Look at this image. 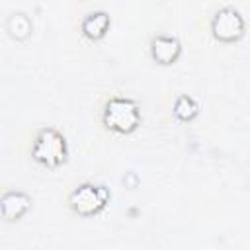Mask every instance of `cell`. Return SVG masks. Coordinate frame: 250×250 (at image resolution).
I'll list each match as a JSON object with an SVG mask.
<instances>
[{
  "instance_id": "1",
  "label": "cell",
  "mask_w": 250,
  "mask_h": 250,
  "mask_svg": "<svg viewBox=\"0 0 250 250\" xmlns=\"http://www.w3.org/2000/svg\"><path fill=\"white\" fill-rule=\"evenodd\" d=\"M68 154V146H66V139L62 133H59L57 129L45 127L41 129L31 145V156L49 168H57L66 160Z\"/></svg>"
},
{
  "instance_id": "2",
  "label": "cell",
  "mask_w": 250,
  "mask_h": 250,
  "mask_svg": "<svg viewBox=\"0 0 250 250\" xmlns=\"http://www.w3.org/2000/svg\"><path fill=\"white\" fill-rule=\"evenodd\" d=\"M141 123L139 105L129 98H111L104 109V125L115 133H131Z\"/></svg>"
},
{
  "instance_id": "3",
  "label": "cell",
  "mask_w": 250,
  "mask_h": 250,
  "mask_svg": "<svg viewBox=\"0 0 250 250\" xmlns=\"http://www.w3.org/2000/svg\"><path fill=\"white\" fill-rule=\"evenodd\" d=\"M107 199H109V189L105 186L80 184L78 188L72 189L68 203L80 215H94L105 207Z\"/></svg>"
},
{
  "instance_id": "4",
  "label": "cell",
  "mask_w": 250,
  "mask_h": 250,
  "mask_svg": "<svg viewBox=\"0 0 250 250\" xmlns=\"http://www.w3.org/2000/svg\"><path fill=\"white\" fill-rule=\"evenodd\" d=\"M211 31L219 41H234L244 31V20L232 6H223L211 20Z\"/></svg>"
},
{
  "instance_id": "5",
  "label": "cell",
  "mask_w": 250,
  "mask_h": 250,
  "mask_svg": "<svg viewBox=\"0 0 250 250\" xmlns=\"http://www.w3.org/2000/svg\"><path fill=\"white\" fill-rule=\"evenodd\" d=\"M180 51H182V45L174 35L158 33L150 39V55L160 64H172L180 57Z\"/></svg>"
},
{
  "instance_id": "6",
  "label": "cell",
  "mask_w": 250,
  "mask_h": 250,
  "mask_svg": "<svg viewBox=\"0 0 250 250\" xmlns=\"http://www.w3.org/2000/svg\"><path fill=\"white\" fill-rule=\"evenodd\" d=\"M29 203H31V199H29L27 193H23V191H14V189H12V191H6V193L2 195V215H4L6 219L14 221V219L21 217V215L27 211Z\"/></svg>"
},
{
  "instance_id": "7",
  "label": "cell",
  "mask_w": 250,
  "mask_h": 250,
  "mask_svg": "<svg viewBox=\"0 0 250 250\" xmlns=\"http://www.w3.org/2000/svg\"><path fill=\"white\" fill-rule=\"evenodd\" d=\"M109 27V16L107 12L104 10H94V12H88L82 20V33L90 39H100L105 35Z\"/></svg>"
},
{
  "instance_id": "8",
  "label": "cell",
  "mask_w": 250,
  "mask_h": 250,
  "mask_svg": "<svg viewBox=\"0 0 250 250\" xmlns=\"http://www.w3.org/2000/svg\"><path fill=\"white\" fill-rule=\"evenodd\" d=\"M197 111H199V105H197V102H195L191 96L182 94V96L176 98V102H174V115H176L180 121H189V119H193V117L197 115Z\"/></svg>"
},
{
  "instance_id": "9",
  "label": "cell",
  "mask_w": 250,
  "mask_h": 250,
  "mask_svg": "<svg viewBox=\"0 0 250 250\" xmlns=\"http://www.w3.org/2000/svg\"><path fill=\"white\" fill-rule=\"evenodd\" d=\"M6 25H8V31H10L16 39H23V37H27L29 31H31V21H29L27 14H23V12H14V14L8 18Z\"/></svg>"
}]
</instances>
